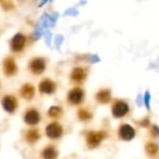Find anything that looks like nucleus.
<instances>
[{
	"label": "nucleus",
	"mask_w": 159,
	"mask_h": 159,
	"mask_svg": "<svg viewBox=\"0 0 159 159\" xmlns=\"http://www.w3.org/2000/svg\"><path fill=\"white\" fill-rule=\"evenodd\" d=\"M78 117L81 119L82 121H87V120H89L92 117V114L87 110L81 109L78 111Z\"/></svg>",
	"instance_id": "a211bd4d"
},
{
	"label": "nucleus",
	"mask_w": 159,
	"mask_h": 159,
	"mask_svg": "<svg viewBox=\"0 0 159 159\" xmlns=\"http://www.w3.org/2000/svg\"><path fill=\"white\" fill-rule=\"evenodd\" d=\"M46 134L51 139H58L63 134V128L62 126L57 123H52L50 124L46 128Z\"/></svg>",
	"instance_id": "6e6552de"
},
{
	"label": "nucleus",
	"mask_w": 159,
	"mask_h": 159,
	"mask_svg": "<svg viewBox=\"0 0 159 159\" xmlns=\"http://www.w3.org/2000/svg\"><path fill=\"white\" fill-rule=\"evenodd\" d=\"M106 137V133L103 131L98 132H89L86 136V142L90 148H95Z\"/></svg>",
	"instance_id": "f257e3e1"
},
{
	"label": "nucleus",
	"mask_w": 159,
	"mask_h": 159,
	"mask_svg": "<svg viewBox=\"0 0 159 159\" xmlns=\"http://www.w3.org/2000/svg\"><path fill=\"white\" fill-rule=\"evenodd\" d=\"M84 90L79 87L73 88L72 90L69 91L67 95V100L69 101V103L73 105H78L80 103H82V101L84 100Z\"/></svg>",
	"instance_id": "20e7f679"
},
{
	"label": "nucleus",
	"mask_w": 159,
	"mask_h": 159,
	"mask_svg": "<svg viewBox=\"0 0 159 159\" xmlns=\"http://www.w3.org/2000/svg\"><path fill=\"white\" fill-rule=\"evenodd\" d=\"M45 68H46V62L44 58L37 57L32 59L29 63V69L35 75L41 74L45 70Z\"/></svg>",
	"instance_id": "f03ea898"
},
{
	"label": "nucleus",
	"mask_w": 159,
	"mask_h": 159,
	"mask_svg": "<svg viewBox=\"0 0 159 159\" xmlns=\"http://www.w3.org/2000/svg\"><path fill=\"white\" fill-rule=\"evenodd\" d=\"M39 139V134L37 130H29L26 134V139L30 143L36 142Z\"/></svg>",
	"instance_id": "dca6fc26"
},
{
	"label": "nucleus",
	"mask_w": 159,
	"mask_h": 159,
	"mask_svg": "<svg viewBox=\"0 0 159 159\" xmlns=\"http://www.w3.org/2000/svg\"><path fill=\"white\" fill-rule=\"evenodd\" d=\"M129 111L128 105L124 101H116L112 106V115L115 118H121L125 116Z\"/></svg>",
	"instance_id": "39448f33"
},
{
	"label": "nucleus",
	"mask_w": 159,
	"mask_h": 159,
	"mask_svg": "<svg viewBox=\"0 0 159 159\" xmlns=\"http://www.w3.org/2000/svg\"><path fill=\"white\" fill-rule=\"evenodd\" d=\"M136 135L135 129L129 125H123L119 128V137L123 140H131Z\"/></svg>",
	"instance_id": "0eeeda50"
},
{
	"label": "nucleus",
	"mask_w": 159,
	"mask_h": 159,
	"mask_svg": "<svg viewBox=\"0 0 159 159\" xmlns=\"http://www.w3.org/2000/svg\"><path fill=\"white\" fill-rule=\"evenodd\" d=\"M43 158L44 159H55L57 156V152L55 151V149L53 147H47L44 149L43 152H42Z\"/></svg>",
	"instance_id": "2eb2a0df"
},
{
	"label": "nucleus",
	"mask_w": 159,
	"mask_h": 159,
	"mask_svg": "<svg viewBox=\"0 0 159 159\" xmlns=\"http://www.w3.org/2000/svg\"><path fill=\"white\" fill-rule=\"evenodd\" d=\"M96 98L99 103H108L111 100V93L109 90H101L97 94Z\"/></svg>",
	"instance_id": "4468645a"
},
{
	"label": "nucleus",
	"mask_w": 159,
	"mask_h": 159,
	"mask_svg": "<svg viewBox=\"0 0 159 159\" xmlns=\"http://www.w3.org/2000/svg\"><path fill=\"white\" fill-rule=\"evenodd\" d=\"M20 93H21V96L25 99L30 100V99L33 98V97L35 95V88H34V86L32 84H26L22 86V88L20 90Z\"/></svg>",
	"instance_id": "ddd939ff"
},
{
	"label": "nucleus",
	"mask_w": 159,
	"mask_h": 159,
	"mask_svg": "<svg viewBox=\"0 0 159 159\" xmlns=\"http://www.w3.org/2000/svg\"><path fill=\"white\" fill-rule=\"evenodd\" d=\"M25 41H26V39H25V35H23L21 33L16 34L11 41V48L12 52H22L25 46Z\"/></svg>",
	"instance_id": "7ed1b4c3"
},
{
	"label": "nucleus",
	"mask_w": 159,
	"mask_h": 159,
	"mask_svg": "<svg viewBox=\"0 0 159 159\" xmlns=\"http://www.w3.org/2000/svg\"><path fill=\"white\" fill-rule=\"evenodd\" d=\"M3 69H4V73L8 77L13 76L17 72V65L12 57H7L4 60Z\"/></svg>",
	"instance_id": "1a4fd4ad"
},
{
	"label": "nucleus",
	"mask_w": 159,
	"mask_h": 159,
	"mask_svg": "<svg viewBox=\"0 0 159 159\" xmlns=\"http://www.w3.org/2000/svg\"><path fill=\"white\" fill-rule=\"evenodd\" d=\"M40 120L39 113L36 110H29L25 115V122L28 125H37Z\"/></svg>",
	"instance_id": "f8f14e48"
},
{
	"label": "nucleus",
	"mask_w": 159,
	"mask_h": 159,
	"mask_svg": "<svg viewBox=\"0 0 159 159\" xmlns=\"http://www.w3.org/2000/svg\"><path fill=\"white\" fill-rule=\"evenodd\" d=\"M39 92L40 93L50 95V94H52V93L55 92L56 85H55V84L52 81H51V80L44 79L43 81L40 82L39 86Z\"/></svg>",
	"instance_id": "9d476101"
},
{
	"label": "nucleus",
	"mask_w": 159,
	"mask_h": 159,
	"mask_svg": "<svg viewBox=\"0 0 159 159\" xmlns=\"http://www.w3.org/2000/svg\"><path fill=\"white\" fill-rule=\"evenodd\" d=\"M146 151L150 153V155H153L156 153L157 152V147L155 144L153 143H149L147 146H146Z\"/></svg>",
	"instance_id": "6ab92c4d"
},
{
	"label": "nucleus",
	"mask_w": 159,
	"mask_h": 159,
	"mask_svg": "<svg viewBox=\"0 0 159 159\" xmlns=\"http://www.w3.org/2000/svg\"><path fill=\"white\" fill-rule=\"evenodd\" d=\"M2 106L8 112H13L18 106V102L16 98L13 96H6L2 100Z\"/></svg>",
	"instance_id": "9b49d317"
},
{
	"label": "nucleus",
	"mask_w": 159,
	"mask_h": 159,
	"mask_svg": "<svg viewBox=\"0 0 159 159\" xmlns=\"http://www.w3.org/2000/svg\"><path fill=\"white\" fill-rule=\"evenodd\" d=\"M48 114L50 117L52 118H58L62 115V109L59 108V107H56V106H53L52 107L49 111H48Z\"/></svg>",
	"instance_id": "f3484780"
},
{
	"label": "nucleus",
	"mask_w": 159,
	"mask_h": 159,
	"mask_svg": "<svg viewBox=\"0 0 159 159\" xmlns=\"http://www.w3.org/2000/svg\"><path fill=\"white\" fill-rule=\"evenodd\" d=\"M87 76V70L84 67H75L71 74H70V79L73 83L76 84H81L83 83Z\"/></svg>",
	"instance_id": "423d86ee"
}]
</instances>
